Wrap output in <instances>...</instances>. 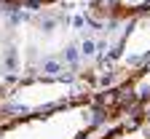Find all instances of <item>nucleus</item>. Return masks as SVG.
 I'll use <instances>...</instances> for the list:
<instances>
[{
    "label": "nucleus",
    "mask_w": 150,
    "mask_h": 139,
    "mask_svg": "<svg viewBox=\"0 0 150 139\" xmlns=\"http://www.w3.org/2000/svg\"><path fill=\"white\" fill-rule=\"evenodd\" d=\"M102 94H105V102L115 121H121L123 115H131L142 107H150V56L142 64H137L129 75H123L115 86L105 88Z\"/></svg>",
    "instance_id": "3"
},
{
    "label": "nucleus",
    "mask_w": 150,
    "mask_h": 139,
    "mask_svg": "<svg viewBox=\"0 0 150 139\" xmlns=\"http://www.w3.org/2000/svg\"><path fill=\"white\" fill-rule=\"evenodd\" d=\"M107 121L115 118L105 102V94L97 88L94 94L67 104L3 118L0 139H88Z\"/></svg>",
    "instance_id": "1"
},
{
    "label": "nucleus",
    "mask_w": 150,
    "mask_h": 139,
    "mask_svg": "<svg viewBox=\"0 0 150 139\" xmlns=\"http://www.w3.org/2000/svg\"><path fill=\"white\" fill-rule=\"evenodd\" d=\"M150 8V0H94L91 11L99 19L121 22V19H134L137 13Z\"/></svg>",
    "instance_id": "6"
},
{
    "label": "nucleus",
    "mask_w": 150,
    "mask_h": 139,
    "mask_svg": "<svg viewBox=\"0 0 150 139\" xmlns=\"http://www.w3.org/2000/svg\"><path fill=\"white\" fill-rule=\"evenodd\" d=\"M56 0H0V8L3 6H48Z\"/></svg>",
    "instance_id": "7"
},
{
    "label": "nucleus",
    "mask_w": 150,
    "mask_h": 139,
    "mask_svg": "<svg viewBox=\"0 0 150 139\" xmlns=\"http://www.w3.org/2000/svg\"><path fill=\"white\" fill-rule=\"evenodd\" d=\"M150 56V8L134 16V27H131L118 46V54L112 59V67L121 70V75H129L137 64H142Z\"/></svg>",
    "instance_id": "4"
},
{
    "label": "nucleus",
    "mask_w": 150,
    "mask_h": 139,
    "mask_svg": "<svg viewBox=\"0 0 150 139\" xmlns=\"http://www.w3.org/2000/svg\"><path fill=\"white\" fill-rule=\"evenodd\" d=\"M97 139H150V107L123 115L121 123H115L110 131L99 134Z\"/></svg>",
    "instance_id": "5"
},
{
    "label": "nucleus",
    "mask_w": 150,
    "mask_h": 139,
    "mask_svg": "<svg viewBox=\"0 0 150 139\" xmlns=\"http://www.w3.org/2000/svg\"><path fill=\"white\" fill-rule=\"evenodd\" d=\"M97 91L88 75H64V78H24L16 83L0 86V121L13 115H27L67 104Z\"/></svg>",
    "instance_id": "2"
}]
</instances>
